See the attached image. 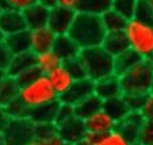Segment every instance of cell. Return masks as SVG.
<instances>
[{"label":"cell","instance_id":"db71d44e","mask_svg":"<svg viewBox=\"0 0 153 145\" xmlns=\"http://www.w3.org/2000/svg\"><path fill=\"white\" fill-rule=\"evenodd\" d=\"M64 145H68V144H64Z\"/></svg>","mask_w":153,"mask_h":145},{"label":"cell","instance_id":"83f0119b","mask_svg":"<svg viewBox=\"0 0 153 145\" xmlns=\"http://www.w3.org/2000/svg\"><path fill=\"white\" fill-rule=\"evenodd\" d=\"M111 6H113V0H80L77 11L100 16L102 14L108 11Z\"/></svg>","mask_w":153,"mask_h":145},{"label":"cell","instance_id":"cb8c5ba5","mask_svg":"<svg viewBox=\"0 0 153 145\" xmlns=\"http://www.w3.org/2000/svg\"><path fill=\"white\" fill-rule=\"evenodd\" d=\"M102 105H103V100L100 98H98L95 94H92L91 96L83 99L81 102H79L77 105L73 106L75 115L84 121V119L88 118L90 115L95 114L96 111L102 110Z\"/></svg>","mask_w":153,"mask_h":145},{"label":"cell","instance_id":"4316f807","mask_svg":"<svg viewBox=\"0 0 153 145\" xmlns=\"http://www.w3.org/2000/svg\"><path fill=\"white\" fill-rule=\"evenodd\" d=\"M60 64L61 60L57 57V54L53 50H46V52L38 53L35 56V67L39 69L42 75H48L50 71H53Z\"/></svg>","mask_w":153,"mask_h":145},{"label":"cell","instance_id":"6da1fadb","mask_svg":"<svg viewBox=\"0 0 153 145\" xmlns=\"http://www.w3.org/2000/svg\"><path fill=\"white\" fill-rule=\"evenodd\" d=\"M106 34V29L99 15L79 11H76L73 23L68 31V35L81 49L100 46Z\"/></svg>","mask_w":153,"mask_h":145},{"label":"cell","instance_id":"ee69618b","mask_svg":"<svg viewBox=\"0 0 153 145\" xmlns=\"http://www.w3.org/2000/svg\"><path fill=\"white\" fill-rule=\"evenodd\" d=\"M8 121H10V117L7 115L4 107H0V133H3V130L6 129Z\"/></svg>","mask_w":153,"mask_h":145},{"label":"cell","instance_id":"ba28073f","mask_svg":"<svg viewBox=\"0 0 153 145\" xmlns=\"http://www.w3.org/2000/svg\"><path fill=\"white\" fill-rule=\"evenodd\" d=\"M57 134L64 141V144L68 145L77 144L81 140H84V137L87 134L84 121L75 115L69 121L64 122V123L57 126Z\"/></svg>","mask_w":153,"mask_h":145},{"label":"cell","instance_id":"8fae6325","mask_svg":"<svg viewBox=\"0 0 153 145\" xmlns=\"http://www.w3.org/2000/svg\"><path fill=\"white\" fill-rule=\"evenodd\" d=\"M84 125H85L87 133L94 134V136H100L107 132L114 130L117 128V122L106 111L99 110L84 119Z\"/></svg>","mask_w":153,"mask_h":145},{"label":"cell","instance_id":"7402d4cb","mask_svg":"<svg viewBox=\"0 0 153 145\" xmlns=\"http://www.w3.org/2000/svg\"><path fill=\"white\" fill-rule=\"evenodd\" d=\"M19 94V84L15 77L8 76L6 73L0 80V107H6L8 103L18 98Z\"/></svg>","mask_w":153,"mask_h":145},{"label":"cell","instance_id":"8992f818","mask_svg":"<svg viewBox=\"0 0 153 145\" xmlns=\"http://www.w3.org/2000/svg\"><path fill=\"white\" fill-rule=\"evenodd\" d=\"M3 136L6 145H26L34 137V123L29 118L10 119Z\"/></svg>","mask_w":153,"mask_h":145},{"label":"cell","instance_id":"7a4b0ae2","mask_svg":"<svg viewBox=\"0 0 153 145\" xmlns=\"http://www.w3.org/2000/svg\"><path fill=\"white\" fill-rule=\"evenodd\" d=\"M126 35L129 49L144 60L153 58V23L141 20L138 18L127 19L126 27L123 30Z\"/></svg>","mask_w":153,"mask_h":145},{"label":"cell","instance_id":"484cf974","mask_svg":"<svg viewBox=\"0 0 153 145\" xmlns=\"http://www.w3.org/2000/svg\"><path fill=\"white\" fill-rule=\"evenodd\" d=\"M141 60L137 53H134L131 49H127L122 52L121 54L114 57V73L117 76L123 75L126 71H129L134 64H137Z\"/></svg>","mask_w":153,"mask_h":145},{"label":"cell","instance_id":"2e32d148","mask_svg":"<svg viewBox=\"0 0 153 145\" xmlns=\"http://www.w3.org/2000/svg\"><path fill=\"white\" fill-rule=\"evenodd\" d=\"M142 122H144V118H142L140 111H130L121 122L117 123V129L123 134L127 141H130L134 145L137 142L138 130L140 126L142 125Z\"/></svg>","mask_w":153,"mask_h":145},{"label":"cell","instance_id":"d4e9b609","mask_svg":"<svg viewBox=\"0 0 153 145\" xmlns=\"http://www.w3.org/2000/svg\"><path fill=\"white\" fill-rule=\"evenodd\" d=\"M102 23H103L106 33H117V31H123L126 27L127 19L125 16H122L119 12H117L115 10L110 8L108 11H106L104 14L100 15Z\"/></svg>","mask_w":153,"mask_h":145},{"label":"cell","instance_id":"603a6c76","mask_svg":"<svg viewBox=\"0 0 153 145\" xmlns=\"http://www.w3.org/2000/svg\"><path fill=\"white\" fill-rule=\"evenodd\" d=\"M3 41L6 42L7 48L11 50L12 54H19V53L30 50V31L27 29L23 31L6 35Z\"/></svg>","mask_w":153,"mask_h":145},{"label":"cell","instance_id":"836d02e7","mask_svg":"<svg viewBox=\"0 0 153 145\" xmlns=\"http://www.w3.org/2000/svg\"><path fill=\"white\" fill-rule=\"evenodd\" d=\"M73 117H75V109H73V106L60 102V103H58V107H57V111H56L54 125L58 126V125H61V123H64V122L69 121Z\"/></svg>","mask_w":153,"mask_h":145},{"label":"cell","instance_id":"ac0fdd59","mask_svg":"<svg viewBox=\"0 0 153 145\" xmlns=\"http://www.w3.org/2000/svg\"><path fill=\"white\" fill-rule=\"evenodd\" d=\"M35 53H33L31 50H27V52L19 53V54H14L12 56V60L10 62V67L7 69V75L12 76V77H16L18 75H20L22 72L30 69V68L35 67Z\"/></svg>","mask_w":153,"mask_h":145},{"label":"cell","instance_id":"9c48e42d","mask_svg":"<svg viewBox=\"0 0 153 145\" xmlns=\"http://www.w3.org/2000/svg\"><path fill=\"white\" fill-rule=\"evenodd\" d=\"M92 94H94V81L91 79L85 77L73 81L71 88L64 95H61L58 98V100L62 102V103H67V105L75 106L83 99L91 96Z\"/></svg>","mask_w":153,"mask_h":145},{"label":"cell","instance_id":"60d3db41","mask_svg":"<svg viewBox=\"0 0 153 145\" xmlns=\"http://www.w3.org/2000/svg\"><path fill=\"white\" fill-rule=\"evenodd\" d=\"M12 53L11 50L7 48L6 42L4 41H0V71H3V72H7L10 67V62L12 60Z\"/></svg>","mask_w":153,"mask_h":145},{"label":"cell","instance_id":"11a10c76","mask_svg":"<svg viewBox=\"0 0 153 145\" xmlns=\"http://www.w3.org/2000/svg\"><path fill=\"white\" fill-rule=\"evenodd\" d=\"M152 61H153V58H152Z\"/></svg>","mask_w":153,"mask_h":145},{"label":"cell","instance_id":"ffe728a7","mask_svg":"<svg viewBox=\"0 0 153 145\" xmlns=\"http://www.w3.org/2000/svg\"><path fill=\"white\" fill-rule=\"evenodd\" d=\"M102 46L107 53H110L113 57L121 54L122 52L129 49V44H127L126 35L123 31H117V33H107L104 37Z\"/></svg>","mask_w":153,"mask_h":145},{"label":"cell","instance_id":"816d5d0a","mask_svg":"<svg viewBox=\"0 0 153 145\" xmlns=\"http://www.w3.org/2000/svg\"><path fill=\"white\" fill-rule=\"evenodd\" d=\"M152 91H153V84H152Z\"/></svg>","mask_w":153,"mask_h":145},{"label":"cell","instance_id":"f546056e","mask_svg":"<svg viewBox=\"0 0 153 145\" xmlns=\"http://www.w3.org/2000/svg\"><path fill=\"white\" fill-rule=\"evenodd\" d=\"M136 6H137V0H113L111 8L115 10L117 12H119L126 19H130V18L134 16Z\"/></svg>","mask_w":153,"mask_h":145},{"label":"cell","instance_id":"681fc988","mask_svg":"<svg viewBox=\"0 0 153 145\" xmlns=\"http://www.w3.org/2000/svg\"><path fill=\"white\" fill-rule=\"evenodd\" d=\"M4 76H6V72H3V71H0V80H1V79H3Z\"/></svg>","mask_w":153,"mask_h":145},{"label":"cell","instance_id":"e0dca14e","mask_svg":"<svg viewBox=\"0 0 153 145\" xmlns=\"http://www.w3.org/2000/svg\"><path fill=\"white\" fill-rule=\"evenodd\" d=\"M26 22L27 30L38 29V27L48 26V19H49V10L46 7L41 6L39 3H34L25 8L22 11Z\"/></svg>","mask_w":153,"mask_h":145},{"label":"cell","instance_id":"f907efd6","mask_svg":"<svg viewBox=\"0 0 153 145\" xmlns=\"http://www.w3.org/2000/svg\"><path fill=\"white\" fill-rule=\"evenodd\" d=\"M4 39V35H3V33L0 31V41H3Z\"/></svg>","mask_w":153,"mask_h":145},{"label":"cell","instance_id":"1f68e13d","mask_svg":"<svg viewBox=\"0 0 153 145\" xmlns=\"http://www.w3.org/2000/svg\"><path fill=\"white\" fill-rule=\"evenodd\" d=\"M67 69L69 71V73L72 75V77L75 80H80V79H85L87 77V72H85V67H84L83 61L80 60V57L72 58V60H68L65 62H62Z\"/></svg>","mask_w":153,"mask_h":145},{"label":"cell","instance_id":"3957f363","mask_svg":"<svg viewBox=\"0 0 153 145\" xmlns=\"http://www.w3.org/2000/svg\"><path fill=\"white\" fill-rule=\"evenodd\" d=\"M123 94H140L146 95L152 91L153 84V61L152 60H141L134 64L129 71L119 76Z\"/></svg>","mask_w":153,"mask_h":145},{"label":"cell","instance_id":"f5cc1de1","mask_svg":"<svg viewBox=\"0 0 153 145\" xmlns=\"http://www.w3.org/2000/svg\"><path fill=\"white\" fill-rule=\"evenodd\" d=\"M134 145H140V144H134Z\"/></svg>","mask_w":153,"mask_h":145},{"label":"cell","instance_id":"5b68a950","mask_svg":"<svg viewBox=\"0 0 153 145\" xmlns=\"http://www.w3.org/2000/svg\"><path fill=\"white\" fill-rule=\"evenodd\" d=\"M85 67L87 77L92 81L103 79L114 73V57L103 49V46H94L81 49L79 54Z\"/></svg>","mask_w":153,"mask_h":145},{"label":"cell","instance_id":"d6a6232c","mask_svg":"<svg viewBox=\"0 0 153 145\" xmlns=\"http://www.w3.org/2000/svg\"><path fill=\"white\" fill-rule=\"evenodd\" d=\"M136 144L140 145H153V121H145L140 126L138 137Z\"/></svg>","mask_w":153,"mask_h":145},{"label":"cell","instance_id":"74e56055","mask_svg":"<svg viewBox=\"0 0 153 145\" xmlns=\"http://www.w3.org/2000/svg\"><path fill=\"white\" fill-rule=\"evenodd\" d=\"M140 113H141L142 118L145 121H153V91H150L145 95Z\"/></svg>","mask_w":153,"mask_h":145},{"label":"cell","instance_id":"c3c4849f","mask_svg":"<svg viewBox=\"0 0 153 145\" xmlns=\"http://www.w3.org/2000/svg\"><path fill=\"white\" fill-rule=\"evenodd\" d=\"M148 4H149V7L152 8V11H153V0H145Z\"/></svg>","mask_w":153,"mask_h":145},{"label":"cell","instance_id":"ab89813d","mask_svg":"<svg viewBox=\"0 0 153 145\" xmlns=\"http://www.w3.org/2000/svg\"><path fill=\"white\" fill-rule=\"evenodd\" d=\"M39 75H42V73L39 72V69H38L37 67H33V68H30V69L22 72L20 75H18L15 79H16L19 87H22V86H26V84H29V83H31L33 80H35Z\"/></svg>","mask_w":153,"mask_h":145},{"label":"cell","instance_id":"44dd1931","mask_svg":"<svg viewBox=\"0 0 153 145\" xmlns=\"http://www.w3.org/2000/svg\"><path fill=\"white\" fill-rule=\"evenodd\" d=\"M102 110L106 111L117 123L121 122L122 119L130 113V109L127 107L126 102H125L122 95L117 96V98H111V99H107V100H103Z\"/></svg>","mask_w":153,"mask_h":145},{"label":"cell","instance_id":"9a60e30c","mask_svg":"<svg viewBox=\"0 0 153 145\" xmlns=\"http://www.w3.org/2000/svg\"><path fill=\"white\" fill-rule=\"evenodd\" d=\"M46 76L49 79L53 90L58 95V98L67 92L71 88V86L73 84V81H75V79L72 77V75L69 73V71L67 69V67L62 62L58 67H56L53 71H50Z\"/></svg>","mask_w":153,"mask_h":145},{"label":"cell","instance_id":"f1b7e54d","mask_svg":"<svg viewBox=\"0 0 153 145\" xmlns=\"http://www.w3.org/2000/svg\"><path fill=\"white\" fill-rule=\"evenodd\" d=\"M92 145H133V144L127 141L123 134L115 128L114 130L107 132L104 134L95 136Z\"/></svg>","mask_w":153,"mask_h":145},{"label":"cell","instance_id":"d590c367","mask_svg":"<svg viewBox=\"0 0 153 145\" xmlns=\"http://www.w3.org/2000/svg\"><path fill=\"white\" fill-rule=\"evenodd\" d=\"M134 18H138V19H141V20L153 23V11L145 0H137L136 11H134Z\"/></svg>","mask_w":153,"mask_h":145},{"label":"cell","instance_id":"7bdbcfd3","mask_svg":"<svg viewBox=\"0 0 153 145\" xmlns=\"http://www.w3.org/2000/svg\"><path fill=\"white\" fill-rule=\"evenodd\" d=\"M79 3H80V0H57V6L68 10H73V11H77Z\"/></svg>","mask_w":153,"mask_h":145},{"label":"cell","instance_id":"d6986e66","mask_svg":"<svg viewBox=\"0 0 153 145\" xmlns=\"http://www.w3.org/2000/svg\"><path fill=\"white\" fill-rule=\"evenodd\" d=\"M58 103L60 100L52 102V103H46L39 107H35L29 110V115L27 118L33 122V123H54L56 118V111H57Z\"/></svg>","mask_w":153,"mask_h":145},{"label":"cell","instance_id":"f6af8a7d","mask_svg":"<svg viewBox=\"0 0 153 145\" xmlns=\"http://www.w3.org/2000/svg\"><path fill=\"white\" fill-rule=\"evenodd\" d=\"M37 3H39L43 7H46L48 10H52L53 7L57 6V0H37Z\"/></svg>","mask_w":153,"mask_h":145},{"label":"cell","instance_id":"8d00e7d4","mask_svg":"<svg viewBox=\"0 0 153 145\" xmlns=\"http://www.w3.org/2000/svg\"><path fill=\"white\" fill-rule=\"evenodd\" d=\"M57 134V126L54 123H35L34 137L35 138H48Z\"/></svg>","mask_w":153,"mask_h":145},{"label":"cell","instance_id":"7c38bea8","mask_svg":"<svg viewBox=\"0 0 153 145\" xmlns=\"http://www.w3.org/2000/svg\"><path fill=\"white\" fill-rule=\"evenodd\" d=\"M94 94L98 98H100L102 100L121 96L122 87H121V81H119V76L110 75L94 81Z\"/></svg>","mask_w":153,"mask_h":145},{"label":"cell","instance_id":"5bb4252c","mask_svg":"<svg viewBox=\"0 0 153 145\" xmlns=\"http://www.w3.org/2000/svg\"><path fill=\"white\" fill-rule=\"evenodd\" d=\"M52 50L57 54V57L61 60V62H65L68 60L79 57V54L81 52V48L68 34H62L56 37Z\"/></svg>","mask_w":153,"mask_h":145},{"label":"cell","instance_id":"f35d334b","mask_svg":"<svg viewBox=\"0 0 153 145\" xmlns=\"http://www.w3.org/2000/svg\"><path fill=\"white\" fill-rule=\"evenodd\" d=\"M123 99L126 102L127 107L130 109V111H140L141 106L144 103L145 95H140V94H123Z\"/></svg>","mask_w":153,"mask_h":145},{"label":"cell","instance_id":"e575fe53","mask_svg":"<svg viewBox=\"0 0 153 145\" xmlns=\"http://www.w3.org/2000/svg\"><path fill=\"white\" fill-rule=\"evenodd\" d=\"M34 3H37V0H0V11H6V10L23 11L25 8Z\"/></svg>","mask_w":153,"mask_h":145},{"label":"cell","instance_id":"bcb514c9","mask_svg":"<svg viewBox=\"0 0 153 145\" xmlns=\"http://www.w3.org/2000/svg\"><path fill=\"white\" fill-rule=\"evenodd\" d=\"M0 145H6V141H4V136H3V133H0Z\"/></svg>","mask_w":153,"mask_h":145},{"label":"cell","instance_id":"7dc6e473","mask_svg":"<svg viewBox=\"0 0 153 145\" xmlns=\"http://www.w3.org/2000/svg\"><path fill=\"white\" fill-rule=\"evenodd\" d=\"M75 145H91V144L90 142H87L85 140H81L80 142H77V144H75Z\"/></svg>","mask_w":153,"mask_h":145},{"label":"cell","instance_id":"52a82bcc","mask_svg":"<svg viewBox=\"0 0 153 145\" xmlns=\"http://www.w3.org/2000/svg\"><path fill=\"white\" fill-rule=\"evenodd\" d=\"M75 16H76V11L56 6L52 10H49L48 26L52 29L53 33H56V35L68 34Z\"/></svg>","mask_w":153,"mask_h":145},{"label":"cell","instance_id":"277c9868","mask_svg":"<svg viewBox=\"0 0 153 145\" xmlns=\"http://www.w3.org/2000/svg\"><path fill=\"white\" fill-rule=\"evenodd\" d=\"M18 99L29 110H31V109L46 105V103H52V102L58 100V95L53 90L48 76L39 75L31 83L19 87Z\"/></svg>","mask_w":153,"mask_h":145},{"label":"cell","instance_id":"4dcf8cb0","mask_svg":"<svg viewBox=\"0 0 153 145\" xmlns=\"http://www.w3.org/2000/svg\"><path fill=\"white\" fill-rule=\"evenodd\" d=\"M4 110H6L7 115L10 117V119L27 118V115H29V109H27L18 98L15 99V100H12L11 103H8V105L4 107Z\"/></svg>","mask_w":153,"mask_h":145},{"label":"cell","instance_id":"b9f144b4","mask_svg":"<svg viewBox=\"0 0 153 145\" xmlns=\"http://www.w3.org/2000/svg\"><path fill=\"white\" fill-rule=\"evenodd\" d=\"M26 145H64V141L58 137V134H54L48 138H35L33 137Z\"/></svg>","mask_w":153,"mask_h":145},{"label":"cell","instance_id":"30bf717a","mask_svg":"<svg viewBox=\"0 0 153 145\" xmlns=\"http://www.w3.org/2000/svg\"><path fill=\"white\" fill-rule=\"evenodd\" d=\"M30 31V50L35 54L46 50H52L56 41V33L52 31L49 26L38 27L29 30Z\"/></svg>","mask_w":153,"mask_h":145},{"label":"cell","instance_id":"4fadbf2b","mask_svg":"<svg viewBox=\"0 0 153 145\" xmlns=\"http://www.w3.org/2000/svg\"><path fill=\"white\" fill-rule=\"evenodd\" d=\"M26 22L22 11L18 10H6L0 11V31L3 35H10L26 30Z\"/></svg>","mask_w":153,"mask_h":145}]
</instances>
